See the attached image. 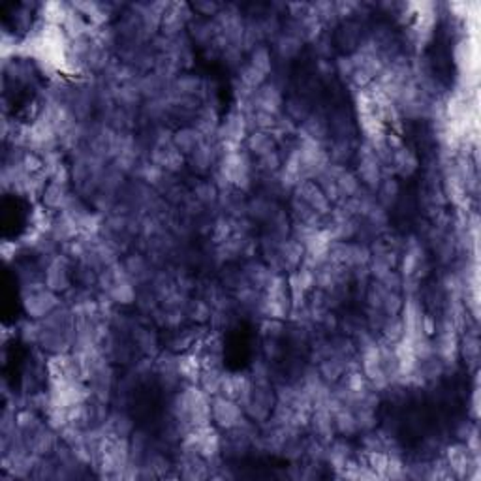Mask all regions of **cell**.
<instances>
[{
	"label": "cell",
	"instance_id": "6da1fadb",
	"mask_svg": "<svg viewBox=\"0 0 481 481\" xmlns=\"http://www.w3.org/2000/svg\"><path fill=\"white\" fill-rule=\"evenodd\" d=\"M211 420L216 429L229 431L245 420V410L237 400L227 399L224 395H214L211 397Z\"/></svg>",
	"mask_w": 481,
	"mask_h": 481
},
{
	"label": "cell",
	"instance_id": "d6986e66",
	"mask_svg": "<svg viewBox=\"0 0 481 481\" xmlns=\"http://www.w3.org/2000/svg\"><path fill=\"white\" fill-rule=\"evenodd\" d=\"M134 342L138 344V348L143 351L145 356L149 358H154L156 351H158V340L154 337V333L151 329H145V327H136L134 329Z\"/></svg>",
	"mask_w": 481,
	"mask_h": 481
},
{
	"label": "cell",
	"instance_id": "3957f363",
	"mask_svg": "<svg viewBox=\"0 0 481 481\" xmlns=\"http://www.w3.org/2000/svg\"><path fill=\"white\" fill-rule=\"evenodd\" d=\"M74 261H70L64 254L53 256V260H51V263L45 267V273H43V282L51 291L61 296V294H66L70 288H74L72 286V275H70V265Z\"/></svg>",
	"mask_w": 481,
	"mask_h": 481
},
{
	"label": "cell",
	"instance_id": "603a6c76",
	"mask_svg": "<svg viewBox=\"0 0 481 481\" xmlns=\"http://www.w3.org/2000/svg\"><path fill=\"white\" fill-rule=\"evenodd\" d=\"M192 12L196 17H201V19H214L218 12L222 10V4L218 2H211V0H200V2H194L190 4Z\"/></svg>",
	"mask_w": 481,
	"mask_h": 481
},
{
	"label": "cell",
	"instance_id": "9a60e30c",
	"mask_svg": "<svg viewBox=\"0 0 481 481\" xmlns=\"http://www.w3.org/2000/svg\"><path fill=\"white\" fill-rule=\"evenodd\" d=\"M380 338H384L385 342L399 344L405 338V322L400 314L385 318L384 325L380 329Z\"/></svg>",
	"mask_w": 481,
	"mask_h": 481
},
{
	"label": "cell",
	"instance_id": "7c38bea8",
	"mask_svg": "<svg viewBox=\"0 0 481 481\" xmlns=\"http://www.w3.org/2000/svg\"><path fill=\"white\" fill-rule=\"evenodd\" d=\"M333 425H335V433L344 438H350L359 434V425L356 420V413L350 408H337L333 412Z\"/></svg>",
	"mask_w": 481,
	"mask_h": 481
},
{
	"label": "cell",
	"instance_id": "7a4b0ae2",
	"mask_svg": "<svg viewBox=\"0 0 481 481\" xmlns=\"http://www.w3.org/2000/svg\"><path fill=\"white\" fill-rule=\"evenodd\" d=\"M192 17L194 12L190 4H186V2H167V8H165L164 15H162L158 34L165 36V38L183 36Z\"/></svg>",
	"mask_w": 481,
	"mask_h": 481
},
{
	"label": "cell",
	"instance_id": "8992f818",
	"mask_svg": "<svg viewBox=\"0 0 481 481\" xmlns=\"http://www.w3.org/2000/svg\"><path fill=\"white\" fill-rule=\"evenodd\" d=\"M389 165L393 167V173H395L397 177L406 179V177H410V175H413V173L418 172V167H420V158H418L416 151H412L410 147L402 145V147H399L397 151H393L391 164Z\"/></svg>",
	"mask_w": 481,
	"mask_h": 481
},
{
	"label": "cell",
	"instance_id": "484cf974",
	"mask_svg": "<svg viewBox=\"0 0 481 481\" xmlns=\"http://www.w3.org/2000/svg\"><path fill=\"white\" fill-rule=\"evenodd\" d=\"M333 66H335V74H337L342 81H350L351 74H354V70H356V66H354V61H351L350 55H340L335 59V62H333Z\"/></svg>",
	"mask_w": 481,
	"mask_h": 481
},
{
	"label": "cell",
	"instance_id": "5bb4252c",
	"mask_svg": "<svg viewBox=\"0 0 481 481\" xmlns=\"http://www.w3.org/2000/svg\"><path fill=\"white\" fill-rule=\"evenodd\" d=\"M111 297V301L117 305H132L138 301V291H136V284L126 278V280L115 282L110 288V291H105Z\"/></svg>",
	"mask_w": 481,
	"mask_h": 481
},
{
	"label": "cell",
	"instance_id": "ffe728a7",
	"mask_svg": "<svg viewBox=\"0 0 481 481\" xmlns=\"http://www.w3.org/2000/svg\"><path fill=\"white\" fill-rule=\"evenodd\" d=\"M361 181L356 175V172H350V170H344L340 175L337 177V188L338 194H340V200L342 198H351L361 190Z\"/></svg>",
	"mask_w": 481,
	"mask_h": 481
},
{
	"label": "cell",
	"instance_id": "30bf717a",
	"mask_svg": "<svg viewBox=\"0 0 481 481\" xmlns=\"http://www.w3.org/2000/svg\"><path fill=\"white\" fill-rule=\"evenodd\" d=\"M312 111H314V108H312V102L309 98L301 96V94H294L288 100H284V111L282 113L299 126Z\"/></svg>",
	"mask_w": 481,
	"mask_h": 481
},
{
	"label": "cell",
	"instance_id": "2e32d148",
	"mask_svg": "<svg viewBox=\"0 0 481 481\" xmlns=\"http://www.w3.org/2000/svg\"><path fill=\"white\" fill-rule=\"evenodd\" d=\"M222 374H224V369H203L198 380L201 391H205L209 397L221 395Z\"/></svg>",
	"mask_w": 481,
	"mask_h": 481
},
{
	"label": "cell",
	"instance_id": "d4e9b609",
	"mask_svg": "<svg viewBox=\"0 0 481 481\" xmlns=\"http://www.w3.org/2000/svg\"><path fill=\"white\" fill-rule=\"evenodd\" d=\"M459 350L462 351V358L467 359V361L475 363L478 358H480V340H478L475 335L467 333V337L462 338V342H459Z\"/></svg>",
	"mask_w": 481,
	"mask_h": 481
},
{
	"label": "cell",
	"instance_id": "9c48e42d",
	"mask_svg": "<svg viewBox=\"0 0 481 481\" xmlns=\"http://www.w3.org/2000/svg\"><path fill=\"white\" fill-rule=\"evenodd\" d=\"M203 141H205V138L194 128L192 124H190V126H183V128H179L177 132H173V145H175V149H177L181 154H185L186 158H188Z\"/></svg>",
	"mask_w": 481,
	"mask_h": 481
},
{
	"label": "cell",
	"instance_id": "277c9868",
	"mask_svg": "<svg viewBox=\"0 0 481 481\" xmlns=\"http://www.w3.org/2000/svg\"><path fill=\"white\" fill-rule=\"evenodd\" d=\"M254 110L278 117L284 111V92L271 81L263 83L254 92Z\"/></svg>",
	"mask_w": 481,
	"mask_h": 481
},
{
	"label": "cell",
	"instance_id": "ba28073f",
	"mask_svg": "<svg viewBox=\"0 0 481 481\" xmlns=\"http://www.w3.org/2000/svg\"><path fill=\"white\" fill-rule=\"evenodd\" d=\"M70 194L72 192H70L68 185H61V183L49 181L45 188H43V192H41V205L45 207L48 211H51V213H55V211L61 213L64 205H66V201H68Z\"/></svg>",
	"mask_w": 481,
	"mask_h": 481
},
{
	"label": "cell",
	"instance_id": "7402d4cb",
	"mask_svg": "<svg viewBox=\"0 0 481 481\" xmlns=\"http://www.w3.org/2000/svg\"><path fill=\"white\" fill-rule=\"evenodd\" d=\"M286 323L284 320H275V318H263L261 320V335L263 338H280L286 337Z\"/></svg>",
	"mask_w": 481,
	"mask_h": 481
},
{
	"label": "cell",
	"instance_id": "cb8c5ba5",
	"mask_svg": "<svg viewBox=\"0 0 481 481\" xmlns=\"http://www.w3.org/2000/svg\"><path fill=\"white\" fill-rule=\"evenodd\" d=\"M405 296L399 294V291H387L384 297V303H382V310H384L387 316L400 314V312H402V307H405Z\"/></svg>",
	"mask_w": 481,
	"mask_h": 481
},
{
	"label": "cell",
	"instance_id": "ac0fdd59",
	"mask_svg": "<svg viewBox=\"0 0 481 481\" xmlns=\"http://www.w3.org/2000/svg\"><path fill=\"white\" fill-rule=\"evenodd\" d=\"M185 310L186 316L194 320L196 323H200V325L211 322V318H213V307L205 299H190V301L186 303Z\"/></svg>",
	"mask_w": 481,
	"mask_h": 481
},
{
	"label": "cell",
	"instance_id": "8fae6325",
	"mask_svg": "<svg viewBox=\"0 0 481 481\" xmlns=\"http://www.w3.org/2000/svg\"><path fill=\"white\" fill-rule=\"evenodd\" d=\"M303 48H305V43H303L297 36H291L288 34V32H282V34L273 41V49H275L276 57H278L280 61H294V59L299 57Z\"/></svg>",
	"mask_w": 481,
	"mask_h": 481
},
{
	"label": "cell",
	"instance_id": "52a82bcc",
	"mask_svg": "<svg viewBox=\"0 0 481 481\" xmlns=\"http://www.w3.org/2000/svg\"><path fill=\"white\" fill-rule=\"evenodd\" d=\"M245 149H247L254 158H260V156H265L269 152L278 151V141L275 139V136L271 132L263 130H254L250 132L245 139Z\"/></svg>",
	"mask_w": 481,
	"mask_h": 481
},
{
	"label": "cell",
	"instance_id": "5b68a950",
	"mask_svg": "<svg viewBox=\"0 0 481 481\" xmlns=\"http://www.w3.org/2000/svg\"><path fill=\"white\" fill-rule=\"evenodd\" d=\"M291 194H296L297 198H301L303 201H307L318 214L322 216H327L333 209V203H331L325 194L322 192V188L316 185V181H299L296 186V190Z\"/></svg>",
	"mask_w": 481,
	"mask_h": 481
},
{
	"label": "cell",
	"instance_id": "44dd1931",
	"mask_svg": "<svg viewBox=\"0 0 481 481\" xmlns=\"http://www.w3.org/2000/svg\"><path fill=\"white\" fill-rule=\"evenodd\" d=\"M263 358L269 363H275V361H280L284 356H286V346L282 344L280 338H263Z\"/></svg>",
	"mask_w": 481,
	"mask_h": 481
},
{
	"label": "cell",
	"instance_id": "4fadbf2b",
	"mask_svg": "<svg viewBox=\"0 0 481 481\" xmlns=\"http://www.w3.org/2000/svg\"><path fill=\"white\" fill-rule=\"evenodd\" d=\"M248 64L254 66L258 72H261L263 76H271L273 74V51L265 43L256 45L250 53H248Z\"/></svg>",
	"mask_w": 481,
	"mask_h": 481
},
{
	"label": "cell",
	"instance_id": "e0dca14e",
	"mask_svg": "<svg viewBox=\"0 0 481 481\" xmlns=\"http://www.w3.org/2000/svg\"><path fill=\"white\" fill-rule=\"evenodd\" d=\"M192 196L200 201L203 207L218 205L221 190L216 188V185H214L213 181H200V183H196V186H194Z\"/></svg>",
	"mask_w": 481,
	"mask_h": 481
}]
</instances>
